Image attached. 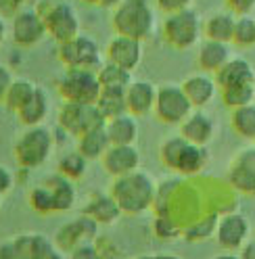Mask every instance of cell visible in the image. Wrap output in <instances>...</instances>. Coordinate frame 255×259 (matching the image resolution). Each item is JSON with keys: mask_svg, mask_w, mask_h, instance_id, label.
<instances>
[{"mask_svg": "<svg viewBox=\"0 0 255 259\" xmlns=\"http://www.w3.org/2000/svg\"><path fill=\"white\" fill-rule=\"evenodd\" d=\"M109 197L117 203L121 213L142 215L157 201V184L151 174L138 169L121 178H113L109 186Z\"/></svg>", "mask_w": 255, "mask_h": 259, "instance_id": "6da1fadb", "label": "cell"}, {"mask_svg": "<svg viewBox=\"0 0 255 259\" xmlns=\"http://www.w3.org/2000/svg\"><path fill=\"white\" fill-rule=\"evenodd\" d=\"M111 25H113L117 36L142 42L155 29V11L149 5V0H123L119 7L113 9Z\"/></svg>", "mask_w": 255, "mask_h": 259, "instance_id": "7a4b0ae2", "label": "cell"}, {"mask_svg": "<svg viewBox=\"0 0 255 259\" xmlns=\"http://www.w3.org/2000/svg\"><path fill=\"white\" fill-rule=\"evenodd\" d=\"M34 11L38 17L44 21L49 36L57 44H65L82 34V25H79V15L71 5L65 0H38Z\"/></svg>", "mask_w": 255, "mask_h": 259, "instance_id": "3957f363", "label": "cell"}, {"mask_svg": "<svg viewBox=\"0 0 255 259\" xmlns=\"http://www.w3.org/2000/svg\"><path fill=\"white\" fill-rule=\"evenodd\" d=\"M55 149V134L46 125L25 127L13 144V155L25 169H36L46 163Z\"/></svg>", "mask_w": 255, "mask_h": 259, "instance_id": "277c9868", "label": "cell"}, {"mask_svg": "<svg viewBox=\"0 0 255 259\" xmlns=\"http://www.w3.org/2000/svg\"><path fill=\"white\" fill-rule=\"evenodd\" d=\"M163 40L176 48V51H188L199 44V38L203 36V19L195 9H186L180 13L165 15V21L161 25Z\"/></svg>", "mask_w": 255, "mask_h": 259, "instance_id": "5b68a950", "label": "cell"}, {"mask_svg": "<svg viewBox=\"0 0 255 259\" xmlns=\"http://www.w3.org/2000/svg\"><path fill=\"white\" fill-rule=\"evenodd\" d=\"M57 90L65 103H90L94 105L103 92L97 71L90 69H65L57 77Z\"/></svg>", "mask_w": 255, "mask_h": 259, "instance_id": "8992f818", "label": "cell"}, {"mask_svg": "<svg viewBox=\"0 0 255 259\" xmlns=\"http://www.w3.org/2000/svg\"><path fill=\"white\" fill-rule=\"evenodd\" d=\"M59 127L67 136L82 138L97 127H103L107 119L101 115L97 105L90 103H63L59 109Z\"/></svg>", "mask_w": 255, "mask_h": 259, "instance_id": "52a82bcc", "label": "cell"}, {"mask_svg": "<svg viewBox=\"0 0 255 259\" xmlns=\"http://www.w3.org/2000/svg\"><path fill=\"white\" fill-rule=\"evenodd\" d=\"M193 111L195 107L184 94L182 84H163L157 88L155 115L159 117V121L167 125H180Z\"/></svg>", "mask_w": 255, "mask_h": 259, "instance_id": "ba28073f", "label": "cell"}, {"mask_svg": "<svg viewBox=\"0 0 255 259\" xmlns=\"http://www.w3.org/2000/svg\"><path fill=\"white\" fill-rule=\"evenodd\" d=\"M59 61L63 63L65 69H90V71H99L103 67L101 63V53L99 46L90 36L79 34L77 38L59 44Z\"/></svg>", "mask_w": 255, "mask_h": 259, "instance_id": "9c48e42d", "label": "cell"}, {"mask_svg": "<svg viewBox=\"0 0 255 259\" xmlns=\"http://www.w3.org/2000/svg\"><path fill=\"white\" fill-rule=\"evenodd\" d=\"M0 259H61V255L46 236L29 232L5 242L0 247Z\"/></svg>", "mask_w": 255, "mask_h": 259, "instance_id": "30bf717a", "label": "cell"}, {"mask_svg": "<svg viewBox=\"0 0 255 259\" xmlns=\"http://www.w3.org/2000/svg\"><path fill=\"white\" fill-rule=\"evenodd\" d=\"M99 232V224L90 220L88 215H77L73 220H69L67 224L59 226V230L55 232V247L63 253H73L75 249H79L82 245H88L97 238Z\"/></svg>", "mask_w": 255, "mask_h": 259, "instance_id": "8fae6325", "label": "cell"}, {"mask_svg": "<svg viewBox=\"0 0 255 259\" xmlns=\"http://www.w3.org/2000/svg\"><path fill=\"white\" fill-rule=\"evenodd\" d=\"M228 182L236 192L255 197V144L238 149L236 155L230 159Z\"/></svg>", "mask_w": 255, "mask_h": 259, "instance_id": "7c38bea8", "label": "cell"}, {"mask_svg": "<svg viewBox=\"0 0 255 259\" xmlns=\"http://www.w3.org/2000/svg\"><path fill=\"white\" fill-rule=\"evenodd\" d=\"M249 220L238 213V211H232V213H224L220 215V222H218V230H216V240L218 245L228 251V253H236L245 247V242L249 240Z\"/></svg>", "mask_w": 255, "mask_h": 259, "instance_id": "4fadbf2b", "label": "cell"}, {"mask_svg": "<svg viewBox=\"0 0 255 259\" xmlns=\"http://www.w3.org/2000/svg\"><path fill=\"white\" fill-rule=\"evenodd\" d=\"M11 34H13V40L17 46L31 48V46L40 44L46 36H49V31H46L44 21L38 17V13L34 9H29V11L19 13L17 17L13 19Z\"/></svg>", "mask_w": 255, "mask_h": 259, "instance_id": "5bb4252c", "label": "cell"}, {"mask_svg": "<svg viewBox=\"0 0 255 259\" xmlns=\"http://www.w3.org/2000/svg\"><path fill=\"white\" fill-rule=\"evenodd\" d=\"M180 136L190 144L207 147L216 136V121L211 115H207L203 109H195L180 123Z\"/></svg>", "mask_w": 255, "mask_h": 259, "instance_id": "9a60e30c", "label": "cell"}, {"mask_svg": "<svg viewBox=\"0 0 255 259\" xmlns=\"http://www.w3.org/2000/svg\"><path fill=\"white\" fill-rule=\"evenodd\" d=\"M107 61L121 69L134 71L142 61V42L115 34V38H111L107 46Z\"/></svg>", "mask_w": 255, "mask_h": 259, "instance_id": "2e32d148", "label": "cell"}, {"mask_svg": "<svg viewBox=\"0 0 255 259\" xmlns=\"http://www.w3.org/2000/svg\"><path fill=\"white\" fill-rule=\"evenodd\" d=\"M157 88L149 79H134V82L125 88V107L128 113H132L134 117L149 115L155 111V101H157Z\"/></svg>", "mask_w": 255, "mask_h": 259, "instance_id": "e0dca14e", "label": "cell"}, {"mask_svg": "<svg viewBox=\"0 0 255 259\" xmlns=\"http://www.w3.org/2000/svg\"><path fill=\"white\" fill-rule=\"evenodd\" d=\"M101 161L109 176L121 178L140 169V151L136 147H111Z\"/></svg>", "mask_w": 255, "mask_h": 259, "instance_id": "ac0fdd59", "label": "cell"}, {"mask_svg": "<svg viewBox=\"0 0 255 259\" xmlns=\"http://www.w3.org/2000/svg\"><path fill=\"white\" fill-rule=\"evenodd\" d=\"M232 59V46L226 42H216V40H203L199 44V55L197 65L203 73H218L224 65Z\"/></svg>", "mask_w": 255, "mask_h": 259, "instance_id": "d6986e66", "label": "cell"}, {"mask_svg": "<svg viewBox=\"0 0 255 259\" xmlns=\"http://www.w3.org/2000/svg\"><path fill=\"white\" fill-rule=\"evenodd\" d=\"M182 90L188 96L190 105H193L195 109H203L205 105H209L214 101V96H216V92L220 88L216 84V77L214 75L201 71V73L188 75L184 82H182Z\"/></svg>", "mask_w": 255, "mask_h": 259, "instance_id": "ffe728a7", "label": "cell"}, {"mask_svg": "<svg viewBox=\"0 0 255 259\" xmlns=\"http://www.w3.org/2000/svg\"><path fill=\"white\" fill-rule=\"evenodd\" d=\"M214 77H216L218 88L226 90V88L241 86V84H253L255 82V69H253V65L247 59L232 57Z\"/></svg>", "mask_w": 255, "mask_h": 259, "instance_id": "44dd1931", "label": "cell"}, {"mask_svg": "<svg viewBox=\"0 0 255 259\" xmlns=\"http://www.w3.org/2000/svg\"><path fill=\"white\" fill-rule=\"evenodd\" d=\"M107 136L111 140V147H136L138 140V119L132 113H123L119 117H113L105 123Z\"/></svg>", "mask_w": 255, "mask_h": 259, "instance_id": "7402d4cb", "label": "cell"}, {"mask_svg": "<svg viewBox=\"0 0 255 259\" xmlns=\"http://www.w3.org/2000/svg\"><path fill=\"white\" fill-rule=\"evenodd\" d=\"M234 23H236L234 13H228V11L214 13L203 21V36H205V40L230 44L234 38Z\"/></svg>", "mask_w": 255, "mask_h": 259, "instance_id": "603a6c76", "label": "cell"}, {"mask_svg": "<svg viewBox=\"0 0 255 259\" xmlns=\"http://www.w3.org/2000/svg\"><path fill=\"white\" fill-rule=\"evenodd\" d=\"M82 213L88 215L90 220H94L99 226H109V224L117 222V218L121 215V209L107 192V194H94V197H90Z\"/></svg>", "mask_w": 255, "mask_h": 259, "instance_id": "cb8c5ba5", "label": "cell"}, {"mask_svg": "<svg viewBox=\"0 0 255 259\" xmlns=\"http://www.w3.org/2000/svg\"><path fill=\"white\" fill-rule=\"evenodd\" d=\"M46 188L51 190L53 194V201H55V211H69L75 205V188H73V182L67 180L65 176L61 174H53L46 178Z\"/></svg>", "mask_w": 255, "mask_h": 259, "instance_id": "d4e9b609", "label": "cell"}, {"mask_svg": "<svg viewBox=\"0 0 255 259\" xmlns=\"http://www.w3.org/2000/svg\"><path fill=\"white\" fill-rule=\"evenodd\" d=\"M109 149H111V140L107 136L105 125L92 130V132L84 134L82 138H77V151H79V155H82L84 159H88V161L103 159Z\"/></svg>", "mask_w": 255, "mask_h": 259, "instance_id": "484cf974", "label": "cell"}, {"mask_svg": "<svg viewBox=\"0 0 255 259\" xmlns=\"http://www.w3.org/2000/svg\"><path fill=\"white\" fill-rule=\"evenodd\" d=\"M46 115H49V94L44 92V88L38 86L36 94L31 96V101L17 113V117L25 127H34V125H42Z\"/></svg>", "mask_w": 255, "mask_h": 259, "instance_id": "4316f807", "label": "cell"}, {"mask_svg": "<svg viewBox=\"0 0 255 259\" xmlns=\"http://www.w3.org/2000/svg\"><path fill=\"white\" fill-rule=\"evenodd\" d=\"M207 161H209V151H207V147H197V144L186 142L176 171L182 176H197L199 171L205 169Z\"/></svg>", "mask_w": 255, "mask_h": 259, "instance_id": "83f0119b", "label": "cell"}, {"mask_svg": "<svg viewBox=\"0 0 255 259\" xmlns=\"http://www.w3.org/2000/svg\"><path fill=\"white\" fill-rule=\"evenodd\" d=\"M97 75H99V82H101L103 90H125L134 82L132 71L121 69V67H117V65L109 63V61L103 63V67L97 71Z\"/></svg>", "mask_w": 255, "mask_h": 259, "instance_id": "f1b7e54d", "label": "cell"}, {"mask_svg": "<svg viewBox=\"0 0 255 259\" xmlns=\"http://www.w3.org/2000/svg\"><path fill=\"white\" fill-rule=\"evenodd\" d=\"M36 90H38V86L34 82H29L25 77H15V82L11 84V88L7 92V99H5L7 109L19 113L31 101V96L36 94Z\"/></svg>", "mask_w": 255, "mask_h": 259, "instance_id": "f546056e", "label": "cell"}, {"mask_svg": "<svg viewBox=\"0 0 255 259\" xmlns=\"http://www.w3.org/2000/svg\"><path fill=\"white\" fill-rule=\"evenodd\" d=\"M230 125L241 138H245L249 142H255V103H251L247 107L232 109Z\"/></svg>", "mask_w": 255, "mask_h": 259, "instance_id": "4dcf8cb0", "label": "cell"}, {"mask_svg": "<svg viewBox=\"0 0 255 259\" xmlns=\"http://www.w3.org/2000/svg\"><path fill=\"white\" fill-rule=\"evenodd\" d=\"M99 107L101 115L109 121L113 117H119L123 113H128V107H125V90H103L99 101L94 103Z\"/></svg>", "mask_w": 255, "mask_h": 259, "instance_id": "1f68e13d", "label": "cell"}, {"mask_svg": "<svg viewBox=\"0 0 255 259\" xmlns=\"http://www.w3.org/2000/svg\"><path fill=\"white\" fill-rule=\"evenodd\" d=\"M218 222H220V215L218 213H209L197 222H193L190 226L182 230V238L186 242H203V240H209L211 236H216V230H218Z\"/></svg>", "mask_w": 255, "mask_h": 259, "instance_id": "d6a6232c", "label": "cell"}, {"mask_svg": "<svg viewBox=\"0 0 255 259\" xmlns=\"http://www.w3.org/2000/svg\"><path fill=\"white\" fill-rule=\"evenodd\" d=\"M220 94H222V103H224L230 111L238 109V107H247V105L255 103V82L220 90Z\"/></svg>", "mask_w": 255, "mask_h": 259, "instance_id": "836d02e7", "label": "cell"}, {"mask_svg": "<svg viewBox=\"0 0 255 259\" xmlns=\"http://www.w3.org/2000/svg\"><path fill=\"white\" fill-rule=\"evenodd\" d=\"M184 147H186V140L180 134L178 136H169V138H165L161 144H159V159H161L163 167H167L169 171H176Z\"/></svg>", "mask_w": 255, "mask_h": 259, "instance_id": "e575fe53", "label": "cell"}, {"mask_svg": "<svg viewBox=\"0 0 255 259\" xmlns=\"http://www.w3.org/2000/svg\"><path fill=\"white\" fill-rule=\"evenodd\" d=\"M86 165H88V159L79 155V151H69L65 155H61L57 163V174L65 176L67 180H77V178H84Z\"/></svg>", "mask_w": 255, "mask_h": 259, "instance_id": "d590c367", "label": "cell"}, {"mask_svg": "<svg viewBox=\"0 0 255 259\" xmlns=\"http://www.w3.org/2000/svg\"><path fill=\"white\" fill-rule=\"evenodd\" d=\"M232 42L238 46H255V17L253 15H236Z\"/></svg>", "mask_w": 255, "mask_h": 259, "instance_id": "8d00e7d4", "label": "cell"}, {"mask_svg": "<svg viewBox=\"0 0 255 259\" xmlns=\"http://www.w3.org/2000/svg\"><path fill=\"white\" fill-rule=\"evenodd\" d=\"M29 205L34 211L46 215V213H57L55 211V201H53V194L51 190L46 188V184H40V186H34L29 190Z\"/></svg>", "mask_w": 255, "mask_h": 259, "instance_id": "74e56055", "label": "cell"}, {"mask_svg": "<svg viewBox=\"0 0 255 259\" xmlns=\"http://www.w3.org/2000/svg\"><path fill=\"white\" fill-rule=\"evenodd\" d=\"M153 230L155 234L161 238V240H174V238H178L182 236V228L174 222L169 215H163V213H159L155 224H153Z\"/></svg>", "mask_w": 255, "mask_h": 259, "instance_id": "f35d334b", "label": "cell"}, {"mask_svg": "<svg viewBox=\"0 0 255 259\" xmlns=\"http://www.w3.org/2000/svg\"><path fill=\"white\" fill-rule=\"evenodd\" d=\"M38 0H0V15L7 19H15L19 13L36 7Z\"/></svg>", "mask_w": 255, "mask_h": 259, "instance_id": "ab89813d", "label": "cell"}, {"mask_svg": "<svg viewBox=\"0 0 255 259\" xmlns=\"http://www.w3.org/2000/svg\"><path fill=\"white\" fill-rule=\"evenodd\" d=\"M155 3L165 15H172V13H180V11L190 9L193 0H155Z\"/></svg>", "mask_w": 255, "mask_h": 259, "instance_id": "60d3db41", "label": "cell"}, {"mask_svg": "<svg viewBox=\"0 0 255 259\" xmlns=\"http://www.w3.org/2000/svg\"><path fill=\"white\" fill-rule=\"evenodd\" d=\"M69 259H103V253L97 249L94 242H88V245H82L73 253H69Z\"/></svg>", "mask_w": 255, "mask_h": 259, "instance_id": "b9f144b4", "label": "cell"}, {"mask_svg": "<svg viewBox=\"0 0 255 259\" xmlns=\"http://www.w3.org/2000/svg\"><path fill=\"white\" fill-rule=\"evenodd\" d=\"M13 82H15V77H13L11 69L7 67V65H0V103H5L7 92H9Z\"/></svg>", "mask_w": 255, "mask_h": 259, "instance_id": "7bdbcfd3", "label": "cell"}, {"mask_svg": "<svg viewBox=\"0 0 255 259\" xmlns=\"http://www.w3.org/2000/svg\"><path fill=\"white\" fill-rule=\"evenodd\" d=\"M226 3L234 15H251L255 9V0H226Z\"/></svg>", "mask_w": 255, "mask_h": 259, "instance_id": "ee69618b", "label": "cell"}, {"mask_svg": "<svg viewBox=\"0 0 255 259\" xmlns=\"http://www.w3.org/2000/svg\"><path fill=\"white\" fill-rule=\"evenodd\" d=\"M13 180H15V178H13L11 169L5 167V165H0V197H5V194L11 190Z\"/></svg>", "mask_w": 255, "mask_h": 259, "instance_id": "f6af8a7d", "label": "cell"}, {"mask_svg": "<svg viewBox=\"0 0 255 259\" xmlns=\"http://www.w3.org/2000/svg\"><path fill=\"white\" fill-rule=\"evenodd\" d=\"M238 257L241 259H255V240H247L245 247L238 251Z\"/></svg>", "mask_w": 255, "mask_h": 259, "instance_id": "bcb514c9", "label": "cell"}, {"mask_svg": "<svg viewBox=\"0 0 255 259\" xmlns=\"http://www.w3.org/2000/svg\"><path fill=\"white\" fill-rule=\"evenodd\" d=\"M123 3V0H101V7L103 9H115V7H119Z\"/></svg>", "mask_w": 255, "mask_h": 259, "instance_id": "7dc6e473", "label": "cell"}, {"mask_svg": "<svg viewBox=\"0 0 255 259\" xmlns=\"http://www.w3.org/2000/svg\"><path fill=\"white\" fill-rule=\"evenodd\" d=\"M151 259H182V257H178L176 253H155L151 255Z\"/></svg>", "mask_w": 255, "mask_h": 259, "instance_id": "c3c4849f", "label": "cell"}, {"mask_svg": "<svg viewBox=\"0 0 255 259\" xmlns=\"http://www.w3.org/2000/svg\"><path fill=\"white\" fill-rule=\"evenodd\" d=\"M211 259H241V257H238V253H228V251H224V253H220V255H216V257H211Z\"/></svg>", "mask_w": 255, "mask_h": 259, "instance_id": "681fc988", "label": "cell"}, {"mask_svg": "<svg viewBox=\"0 0 255 259\" xmlns=\"http://www.w3.org/2000/svg\"><path fill=\"white\" fill-rule=\"evenodd\" d=\"M5 34H7V27H5V17L0 15V44H3L5 40Z\"/></svg>", "mask_w": 255, "mask_h": 259, "instance_id": "f907efd6", "label": "cell"}, {"mask_svg": "<svg viewBox=\"0 0 255 259\" xmlns=\"http://www.w3.org/2000/svg\"><path fill=\"white\" fill-rule=\"evenodd\" d=\"M84 5H90V7H101V0H82Z\"/></svg>", "mask_w": 255, "mask_h": 259, "instance_id": "816d5d0a", "label": "cell"}, {"mask_svg": "<svg viewBox=\"0 0 255 259\" xmlns=\"http://www.w3.org/2000/svg\"><path fill=\"white\" fill-rule=\"evenodd\" d=\"M134 259H151V255H140V257H134Z\"/></svg>", "mask_w": 255, "mask_h": 259, "instance_id": "f5cc1de1", "label": "cell"}]
</instances>
